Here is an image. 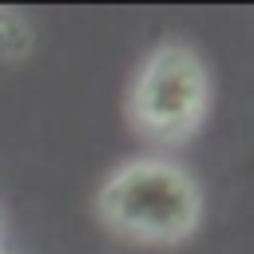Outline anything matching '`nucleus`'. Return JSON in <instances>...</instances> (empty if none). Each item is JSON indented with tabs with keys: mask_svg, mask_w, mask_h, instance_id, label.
Listing matches in <instances>:
<instances>
[{
	"mask_svg": "<svg viewBox=\"0 0 254 254\" xmlns=\"http://www.w3.org/2000/svg\"><path fill=\"white\" fill-rule=\"evenodd\" d=\"M36 48V28L20 8H0V64H16L32 56Z\"/></svg>",
	"mask_w": 254,
	"mask_h": 254,
	"instance_id": "7ed1b4c3",
	"label": "nucleus"
},
{
	"mask_svg": "<svg viewBox=\"0 0 254 254\" xmlns=\"http://www.w3.org/2000/svg\"><path fill=\"white\" fill-rule=\"evenodd\" d=\"M210 107V75L190 44H159L135 71L127 91V119L151 143L190 139Z\"/></svg>",
	"mask_w": 254,
	"mask_h": 254,
	"instance_id": "f03ea898",
	"label": "nucleus"
},
{
	"mask_svg": "<svg viewBox=\"0 0 254 254\" xmlns=\"http://www.w3.org/2000/svg\"><path fill=\"white\" fill-rule=\"evenodd\" d=\"M99 222L131 242L175 246L194 234L202 218V190L171 159H131L115 167L95 198Z\"/></svg>",
	"mask_w": 254,
	"mask_h": 254,
	"instance_id": "f257e3e1",
	"label": "nucleus"
},
{
	"mask_svg": "<svg viewBox=\"0 0 254 254\" xmlns=\"http://www.w3.org/2000/svg\"><path fill=\"white\" fill-rule=\"evenodd\" d=\"M0 254H4V250H0Z\"/></svg>",
	"mask_w": 254,
	"mask_h": 254,
	"instance_id": "20e7f679",
	"label": "nucleus"
}]
</instances>
